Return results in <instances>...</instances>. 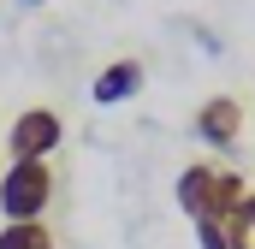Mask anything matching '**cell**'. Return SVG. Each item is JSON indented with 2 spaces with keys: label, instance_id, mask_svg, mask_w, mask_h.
Returning a JSON list of instances; mask_svg holds the SVG:
<instances>
[{
  "label": "cell",
  "instance_id": "obj_1",
  "mask_svg": "<svg viewBox=\"0 0 255 249\" xmlns=\"http://www.w3.org/2000/svg\"><path fill=\"white\" fill-rule=\"evenodd\" d=\"M48 202H54V166L48 160H12L0 172V214H6V226L42 220Z\"/></svg>",
  "mask_w": 255,
  "mask_h": 249
},
{
  "label": "cell",
  "instance_id": "obj_2",
  "mask_svg": "<svg viewBox=\"0 0 255 249\" xmlns=\"http://www.w3.org/2000/svg\"><path fill=\"white\" fill-rule=\"evenodd\" d=\"M60 142H65V119L54 107H24L12 119V130H6V154L12 160H48Z\"/></svg>",
  "mask_w": 255,
  "mask_h": 249
},
{
  "label": "cell",
  "instance_id": "obj_3",
  "mask_svg": "<svg viewBox=\"0 0 255 249\" xmlns=\"http://www.w3.org/2000/svg\"><path fill=\"white\" fill-rule=\"evenodd\" d=\"M190 124H196V142L202 148H232L244 136V101L238 95H208Z\"/></svg>",
  "mask_w": 255,
  "mask_h": 249
},
{
  "label": "cell",
  "instance_id": "obj_4",
  "mask_svg": "<svg viewBox=\"0 0 255 249\" xmlns=\"http://www.w3.org/2000/svg\"><path fill=\"white\" fill-rule=\"evenodd\" d=\"M142 77H148V71H142V60H107L101 65V71H95V83H89V101H95V107H119V101H130V95H136V89H142Z\"/></svg>",
  "mask_w": 255,
  "mask_h": 249
},
{
  "label": "cell",
  "instance_id": "obj_5",
  "mask_svg": "<svg viewBox=\"0 0 255 249\" xmlns=\"http://www.w3.org/2000/svg\"><path fill=\"white\" fill-rule=\"evenodd\" d=\"M214 178H220V166H208V160H196V166H184L178 172V208L196 220H214Z\"/></svg>",
  "mask_w": 255,
  "mask_h": 249
},
{
  "label": "cell",
  "instance_id": "obj_6",
  "mask_svg": "<svg viewBox=\"0 0 255 249\" xmlns=\"http://www.w3.org/2000/svg\"><path fill=\"white\" fill-rule=\"evenodd\" d=\"M250 196V178L244 172H232V166H220V178H214V220L226 226L232 214H238V202Z\"/></svg>",
  "mask_w": 255,
  "mask_h": 249
},
{
  "label": "cell",
  "instance_id": "obj_7",
  "mask_svg": "<svg viewBox=\"0 0 255 249\" xmlns=\"http://www.w3.org/2000/svg\"><path fill=\"white\" fill-rule=\"evenodd\" d=\"M0 249H60L48 220H24V226H0Z\"/></svg>",
  "mask_w": 255,
  "mask_h": 249
},
{
  "label": "cell",
  "instance_id": "obj_8",
  "mask_svg": "<svg viewBox=\"0 0 255 249\" xmlns=\"http://www.w3.org/2000/svg\"><path fill=\"white\" fill-rule=\"evenodd\" d=\"M226 238H232V249H255V190L238 202V214L226 220Z\"/></svg>",
  "mask_w": 255,
  "mask_h": 249
},
{
  "label": "cell",
  "instance_id": "obj_9",
  "mask_svg": "<svg viewBox=\"0 0 255 249\" xmlns=\"http://www.w3.org/2000/svg\"><path fill=\"white\" fill-rule=\"evenodd\" d=\"M196 249H232L226 226H220V220H196Z\"/></svg>",
  "mask_w": 255,
  "mask_h": 249
},
{
  "label": "cell",
  "instance_id": "obj_10",
  "mask_svg": "<svg viewBox=\"0 0 255 249\" xmlns=\"http://www.w3.org/2000/svg\"><path fill=\"white\" fill-rule=\"evenodd\" d=\"M24 6H42V0H24Z\"/></svg>",
  "mask_w": 255,
  "mask_h": 249
}]
</instances>
